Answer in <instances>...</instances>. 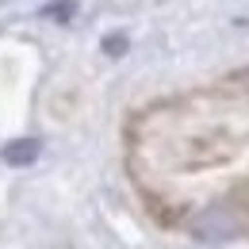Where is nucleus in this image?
<instances>
[{"label": "nucleus", "instance_id": "1", "mask_svg": "<svg viewBox=\"0 0 249 249\" xmlns=\"http://www.w3.org/2000/svg\"><path fill=\"white\" fill-rule=\"evenodd\" d=\"M238 226H242V222L230 215L226 207H207L203 215L192 222V230H196L199 238H207V242H226V238H234Z\"/></svg>", "mask_w": 249, "mask_h": 249}, {"label": "nucleus", "instance_id": "2", "mask_svg": "<svg viewBox=\"0 0 249 249\" xmlns=\"http://www.w3.org/2000/svg\"><path fill=\"white\" fill-rule=\"evenodd\" d=\"M35 157H38V142H31V138L4 146V161H8V165H31Z\"/></svg>", "mask_w": 249, "mask_h": 249}]
</instances>
